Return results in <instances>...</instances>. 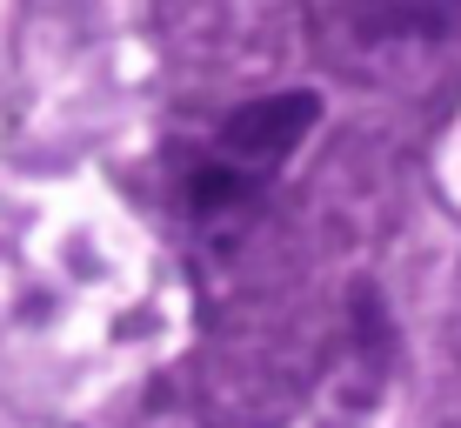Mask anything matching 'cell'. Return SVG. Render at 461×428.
<instances>
[{"instance_id": "1", "label": "cell", "mask_w": 461, "mask_h": 428, "mask_svg": "<svg viewBox=\"0 0 461 428\" xmlns=\"http://www.w3.org/2000/svg\"><path fill=\"white\" fill-rule=\"evenodd\" d=\"M314 121H321V94L314 87H288V94H261V101H241L228 107V121L214 128V141L201 154H214L221 168L248 174L254 187H275L281 161L301 148V141L314 134Z\"/></svg>"}]
</instances>
